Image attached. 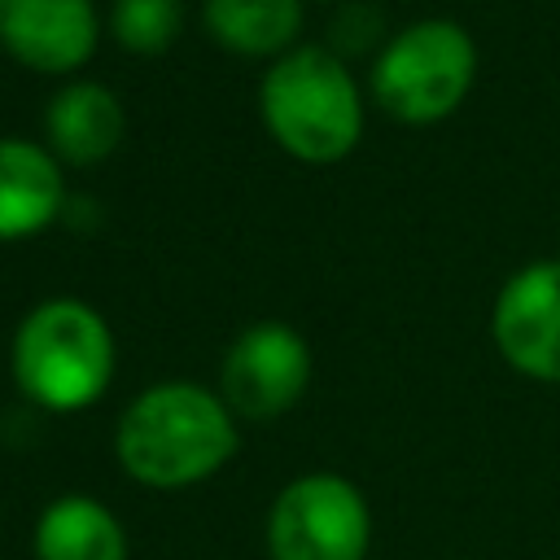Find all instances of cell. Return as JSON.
<instances>
[{"label":"cell","mask_w":560,"mask_h":560,"mask_svg":"<svg viewBox=\"0 0 560 560\" xmlns=\"http://www.w3.org/2000/svg\"><path fill=\"white\" fill-rule=\"evenodd\" d=\"M114 455L136 486L184 490L214 477L236 455V416L219 389L162 381L140 389L114 429Z\"/></svg>","instance_id":"obj_1"},{"label":"cell","mask_w":560,"mask_h":560,"mask_svg":"<svg viewBox=\"0 0 560 560\" xmlns=\"http://www.w3.org/2000/svg\"><path fill=\"white\" fill-rule=\"evenodd\" d=\"M267 136L306 166H332L363 136V88L350 66L319 44H298L267 61L258 88Z\"/></svg>","instance_id":"obj_2"},{"label":"cell","mask_w":560,"mask_h":560,"mask_svg":"<svg viewBox=\"0 0 560 560\" xmlns=\"http://www.w3.org/2000/svg\"><path fill=\"white\" fill-rule=\"evenodd\" d=\"M114 332L105 315L79 298H44L13 332L9 368L18 389L57 416L92 407L114 381Z\"/></svg>","instance_id":"obj_3"},{"label":"cell","mask_w":560,"mask_h":560,"mask_svg":"<svg viewBox=\"0 0 560 560\" xmlns=\"http://www.w3.org/2000/svg\"><path fill=\"white\" fill-rule=\"evenodd\" d=\"M477 79V44L451 18H420L389 35L372 61V101L407 127L451 118Z\"/></svg>","instance_id":"obj_4"},{"label":"cell","mask_w":560,"mask_h":560,"mask_svg":"<svg viewBox=\"0 0 560 560\" xmlns=\"http://www.w3.org/2000/svg\"><path fill=\"white\" fill-rule=\"evenodd\" d=\"M372 512L363 490L341 472L293 477L267 512L271 560H363Z\"/></svg>","instance_id":"obj_5"},{"label":"cell","mask_w":560,"mask_h":560,"mask_svg":"<svg viewBox=\"0 0 560 560\" xmlns=\"http://www.w3.org/2000/svg\"><path fill=\"white\" fill-rule=\"evenodd\" d=\"M311 385V346L284 319H258L232 337L219 363V398L232 416L276 420Z\"/></svg>","instance_id":"obj_6"},{"label":"cell","mask_w":560,"mask_h":560,"mask_svg":"<svg viewBox=\"0 0 560 560\" xmlns=\"http://www.w3.org/2000/svg\"><path fill=\"white\" fill-rule=\"evenodd\" d=\"M490 337L508 368L560 385V258L525 262L494 298Z\"/></svg>","instance_id":"obj_7"},{"label":"cell","mask_w":560,"mask_h":560,"mask_svg":"<svg viewBox=\"0 0 560 560\" xmlns=\"http://www.w3.org/2000/svg\"><path fill=\"white\" fill-rule=\"evenodd\" d=\"M105 18L92 0H0V48L35 74H74L92 61Z\"/></svg>","instance_id":"obj_8"},{"label":"cell","mask_w":560,"mask_h":560,"mask_svg":"<svg viewBox=\"0 0 560 560\" xmlns=\"http://www.w3.org/2000/svg\"><path fill=\"white\" fill-rule=\"evenodd\" d=\"M127 136V109L114 88L96 79H70L44 105V144L61 166H101Z\"/></svg>","instance_id":"obj_9"},{"label":"cell","mask_w":560,"mask_h":560,"mask_svg":"<svg viewBox=\"0 0 560 560\" xmlns=\"http://www.w3.org/2000/svg\"><path fill=\"white\" fill-rule=\"evenodd\" d=\"M66 171L48 144L0 136V241H31L57 223Z\"/></svg>","instance_id":"obj_10"},{"label":"cell","mask_w":560,"mask_h":560,"mask_svg":"<svg viewBox=\"0 0 560 560\" xmlns=\"http://www.w3.org/2000/svg\"><path fill=\"white\" fill-rule=\"evenodd\" d=\"M35 560H127L122 521L92 494H61L35 521Z\"/></svg>","instance_id":"obj_11"},{"label":"cell","mask_w":560,"mask_h":560,"mask_svg":"<svg viewBox=\"0 0 560 560\" xmlns=\"http://www.w3.org/2000/svg\"><path fill=\"white\" fill-rule=\"evenodd\" d=\"M201 22L219 48L254 61H276L298 48L302 0H206Z\"/></svg>","instance_id":"obj_12"},{"label":"cell","mask_w":560,"mask_h":560,"mask_svg":"<svg viewBox=\"0 0 560 560\" xmlns=\"http://www.w3.org/2000/svg\"><path fill=\"white\" fill-rule=\"evenodd\" d=\"M105 26L131 57H162L184 31V0H114Z\"/></svg>","instance_id":"obj_13"}]
</instances>
